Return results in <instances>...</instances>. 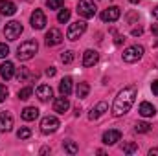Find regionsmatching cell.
I'll use <instances>...</instances> for the list:
<instances>
[{
  "mask_svg": "<svg viewBox=\"0 0 158 156\" xmlns=\"http://www.w3.org/2000/svg\"><path fill=\"white\" fill-rule=\"evenodd\" d=\"M134 99H136V86H127L119 92L114 99V105H112V114L116 117L123 116L131 110V107L134 105Z\"/></svg>",
  "mask_w": 158,
  "mask_h": 156,
  "instance_id": "cell-1",
  "label": "cell"
},
{
  "mask_svg": "<svg viewBox=\"0 0 158 156\" xmlns=\"http://www.w3.org/2000/svg\"><path fill=\"white\" fill-rule=\"evenodd\" d=\"M37 50H39V44H37V40H24L19 48H17V59L19 61H30L35 53H37Z\"/></svg>",
  "mask_w": 158,
  "mask_h": 156,
  "instance_id": "cell-2",
  "label": "cell"
},
{
  "mask_svg": "<svg viewBox=\"0 0 158 156\" xmlns=\"http://www.w3.org/2000/svg\"><path fill=\"white\" fill-rule=\"evenodd\" d=\"M22 31H24L22 24H20L19 20H11V22H7L6 28H4V37L7 40H17L22 35Z\"/></svg>",
  "mask_w": 158,
  "mask_h": 156,
  "instance_id": "cell-3",
  "label": "cell"
},
{
  "mask_svg": "<svg viewBox=\"0 0 158 156\" xmlns=\"http://www.w3.org/2000/svg\"><path fill=\"white\" fill-rule=\"evenodd\" d=\"M77 11H79V15H81L83 18H92V17L96 15L98 7H96L94 0H79Z\"/></svg>",
  "mask_w": 158,
  "mask_h": 156,
  "instance_id": "cell-4",
  "label": "cell"
},
{
  "mask_svg": "<svg viewBox=\"0 0 158 156\" xmlns=\"http://www.w3.org/2000/svg\"><path fill=\"white\" fill-rule=\"evenodd\" d=\"M142 55H143V46L134 44V46H129L123 51V61L125 63H136V61L142 59Z\"/></svg>",
  "mask_w": 158,
  "mask_h": 156,
  "instance_id": "cell-5",
  "label": "cell"
},
{
  "mask_svg": "<svg viewBox=\"0 0 158 156\" xmlns=\"http://www.w3.org/2000/svg\"><path fill=\"white\" fill-rule=\"evenodd\" d=\"M59 119L55 116H46L42 117V121H40V132L42 134H53L57 129H59Z\"/></svg>",
  "mask_w": 158,
  "mask_h": 156,
  "instance_id": "cell-6",
  "label": "cell"
},
{
  "mask_svg": "<svg viewBox=\"0 0 158 156\" xmlns=\"http://www.w3.org/2000/svg\"><path fill=\"white\" fill-rule=\"evenodd\" d=\"M86 31V22H83V20H77V22H74V24H70L68 26V31H66V37L70 40H77L83 33Z\"/></svg>",
  "mask_w": 158,
  "mask_h": 156,
  "instance_id": "cell-7",
  "label": "cell"
},
{
  "mask_svg": "<svg viewBox=\"0 0 158 156\" xmlns=\"http://www.w3.org/2000/svg\"><path fill=\"white\" fill-rule=\"evenodd\" d=\"M46 26V15L42 9H35L31 13V28L33 30H42Z\"/></svg>",
  "mask_w": 158,
  "mask_h": 156,
  "instance_id": "cell-8",
  "label": "cell"
},
{
  "mask_svg": "<svg viewBox=\"0 0 158 156\" xmlns=\"http://www.w3.org/2000/svg\"><path fill=\"white\" fill-rule=\"evenodd\" d=\"M46 46H57V44H61L63 42V33L57 30V28H52L48 33H46Z\"/></svg>",
  "mask_w": 158,
  "mask_h": 156,
  "instance_id": "cell-9",
  "label": "cell"
},
{
  "mask_svg": "<svg viewBox=\"0 0 158 156\" xmlns=\"http://www.w3.org/2000/svg\"><path fill=\"white\" fill-rule=\"evenodd\" d=\"M119 15H121L119 7L112 6V7H109V9H105V11L101 13V20H103V22H116L119 18Z\"/></svg>",
  "mask_w": 158,
  "mask_h": 156,
  "instance_id": "cell-10",
  "label": "cell"
},
{
  "mask_svg": "<svg viewBox=\"0 0 158 156\" xmlns=\"http://www.w3.org/2000/svg\"><path fill=\"white\" fill-rule=\"evenodd\" d=\"M13 129V116L9 112H0V132H9Z\"/></svg>",
  "mask_w": 158,
  "mask_h": 156,
  "instance_id": "cell-11",
  "label": "cell"
},
{
  "mask_svg": "<svg viewBox=\"0 0 158 156\" xmlns=\"http://www.w3.org/2000/svg\"><path fill=\"white\" fill-rule=\"evenodd\" d=\"M68 109H70V101H68L66 96H61V97H57V99L53 101V110H55L57 114H64Z\"/></svg>",
  "mask_w": 158,
  "mask_h": 156,
  "instance_id": "cell-12",
  "label": "cell"
},
{
  "mask_svg": "<svg viewBox=\"0 0 158 156\" xmlns=\"http://www.w3.org/2000/svg\"><path fill=\"white\" fill-rule=\"evenodd\" d=\"M107 110H109V105L101 101V103H98L96 107H92V110L88 112V119H90V121H94V119L101 117L103 114H105V112H107Z\"/></svg>",
  "mask_w": 158,
  "mask_h": 156,
  "instance_id": "cell-13",
  "label": "cell"
},
{
  "mask_svg": "<svg viewBox=\"0 0 158 156\" xmlns=\"http://www.w3.org/2000/svg\"><path fill=\"white\" fill-rule=\"evenodd\" d=\"M99 61V53L96 50H86L83 53V66H94Z\"/></svg>",
  "mask_w": 158,
  "mask_h": 156,
  "instance_id": "cell-14",
  "label": "cell"
},
{
  "mask_svg": "<svg viewBox=\"0 0 158 156\" xmlns=\"http://www.w3.org/2000/svg\"><path fill=\"white\" fill-rule=\"evenodd\" d=\"M119 140H121V132L116 130V129H110V130H107V132L103 134V143H105V145H114Z\"/></svg>",
  "mask_w": 158,
  "mask_h": 156,
  "instance_id": "cell-15",
  "label": "cell"
},
{
  "mask_svg": "<svg viewBox=\"0 0 158 156\" xmlns=\"http://www.w3.org/2000/svg\"><path fill=\"white\" fill-rule=\"evenodd\" d=\"M0 76H2V79H11L13 76H15V64L13 63H9V61H6V63H2L0 64Z\"/></svg>",
  "mask_w": 158,
  "mask_h": 156,
  "instance_id": "cell-16",
  "label": "cell"
},
{
  "mask_svg": "<svg viewBox=\"0 0 158 156\" xmlns=\"http://www.w3.org/2000/svg\"><path fill=\"white\" fill-rule=\"evenodd\" d=\"M15 11H17V6L11 0H0V13L2 15L11 17V15H15Z\"/></svg>",
  "mask_w": 158,
  "mask_h": 156,
  "instance_id": "cell-17",
  "label": "cell"
},
{
  "mask_svg": "<svg viewBox=\"0 0 158 156\" xmlns=\"http://www.w3.org/2000/svg\"><path fill=\"white\" fill-rule=\"evenodd\" d=\"M52 94H53V90H52V86L50 84H40L39 88H37V97H39L40 101H50V97H52Z\"/></svg>",
  "mask_w": 158,
  "mask_h": 156,
  "instance_id": "cell-18",
  "label": "cell"
},
{
  "mask_svg": "<svg viewBox=\"0 0 158 156\" xmlns=\"http://www.w3.org/2000/svg\"><path fill=\"white\" fill-rule=\"evenodd\" d=\"M59 92L61 96H70L72 94V77H63L59 83Z\"/></svg>",
  "mask_w": 158,
  "mask_h": 156,
  "instance_id": "cell-19",
  "label": "cell"
},
{
  "mask_svg": "<svg viewBox=\"0 0 158 156\" xmlns=\"http://www.w3.org/2000/svg\"><path fill=\"white\" fill-rule=\"evenodd\" d=\"M37 117H39V109H35V107H26L22 110V119L24 121H35Z\"/></svg>",
  "mask_w": 158,
  "mask_h": 156,
  "instance_id": "cell-20",
  "label": "cell"
},
{
  "mask_svg": "<svg viewBox=\"0 0 158 156\" xmlns=\"http://www.w3.org/2000/svg\"><path fill=\"white\" fill-rule=\"evenodd\" d=\"M140 114H142L143 117H151V116H155V114H156V109H155L151 103L143 101V103L140 105Z\"/></svg>",
  "mask_w": 158,
  "mask_h": 156,
  "instance_id": "cell-21",
  "label": "cell"
},
{
  "mask_svg": "<svg viewBox=\"0 0 158 156\" xmlns=\"http://www.w3.org/2000/svg\"><path fill=\"white\" fill-rule=\"evenodd\" d=\"M88 92H90V86H88V83H79L77 88H76V94H77L79 99L86 97V96H88Z\"/></svg>",
  "mask_w": 158,
  "mask_h": 156,
  "instance_id": "cell-22",
  "label": "cell"
},
{
  "mask_svg": "<svg viewBox=\"0 0 158 156\" xmlns=\"http://www.w3.org/2000/svg\"><path fill=\"white\" fill-rule=\"evenodd\" d=\"M63 149H64L68 154H76L79 151V147H77L76 142H63Z\"/></svg>",
  "mask_w": 158,
  "mask_h": 156,
  "instance_id": "cell-23",
  "label": "cell"
},
{
  "mask_svg": "<svg viewBox=\"0 0 158 156\" xmlns=\"http://www.w3.org/2000/svg\"><path fill=\"white\" fill-rule=\"evenodd\" d=\"M134 130H136L138 134H145V132H149V130H151V125H149L147 121H140V123H136Z\"/></svg>",
  "mask_w": 158,
  "mask_h": 156,
  "instance_id": "cell-24",
  "label": "cell"
},
{
  "mask_svg": "<svg viewBox=\"0 0 158 156\" xmlns=\"http://www.w3.org/2000/svg\"><path fill=\"white\" fill-rule=\"evenodd\" d=\"M31 94H33V90H31V86H26V88H20V90H19V99H22V101H26V99H30V97H31Z\"/></svg>",
  "mask_w": 158,
  "mask_h": 156,
  "instance_id": "cell-25",
  "label": "cell"
},
{
  "mask_svg": "<svg viewBox=\"0 0 158 156\" xmlns=\"http://www.w3.org/2000/svg\"><path fill=\"white\" fill-rule=\"evenodd\" d=\"M121 149H123V153H125V154H134V153L138 151V145H136L134 142H129V143H123V147H121Z\"/></svg>",
  "mask_w": 158,
  "mask_h": 156,
  "instance_id": "cell-26",
  "label": "cell"
},
{
  "mask_svg": "<svg viewBox=\"0 0 158 156\" xmlns=\"http://www.w3.org/2000/svg\"><path fill=\"white\" fill-rule=\"evenodd\" d=\"M30 136H31V130H30L28 127H20V129L17 130V138H19V140H28Z\"/></svg>",
  "mask_w": 158,
  "mask_h": 156,
  "instance_id": "cell-27",
  "label": "cell"
},
{
  "mask_svg": "<svg viewBox=\"0 0 158 156\" xmlns=\"http://www.w3.org/2000/svg\"><path fill=\"white\" fill-rule=\"evenodd\" d=\"M57 20H59V22H68V20H70V9H59Z\"/></svg>",
  "mask_w": 158,
  "mask_h": 156,
  "instance_id": "cell-28",
  "label": "cell"
},
{
  "mask_svg": "<svg viewBox=\"0 0 158 156\" xmlns=\"http://www.w3.org/2000/svg\"><path fill=\"white\" fill-rule=\"evenodd\" d=\"M61 61H63L64 64H70V63L74 61V51H72V50H66V51H63V55H61Z\"/></svg>",
  "mask_w": 158,
  "mask_h": 156,
  "instance_id": "cell-29",
  "label": "cell"
},
{
  "mask_svg": "<svg viewBox=\"0 0 158 156\" xmlns=\"http://www.w3.org/2000/svg\"><path fill=\"white\" fill-rule=\"evenodd\" d=\"M63 4H64V0H46V6L50 9H61Z\"/></svg>",
  "mask_w": 158,
  "mask_h": 156,
  "instance_id": "cell-30",
  "label": "cell"
},
{
  "mask_svg": "<svg viewBox=\"0 0 158 156\" xmlns=\"http://www.w3.org/2000/svg\"><path fill=\"white\" fill-rule=\"evenodd\" d=\"M7 55H9V46L4 44V42H0V59H6Z\"/></svg>",
  "mask_w": 158,
  "mask_h": 156,
  "instance_id": "cell-31",
  "label": "cell"
},
{
  "mask_svg": "<svg viewBox=\"0 0 158 156\" xmlns=\"http://www.w3.org/2000/svg\"><path fill=\"white\" fill-rule=\"evenodd\" d=\"M28 76H30L28 68H20V70H19V74H17V79H19V81H26Z\"/></svg>",
  "mask_w": 158,
  "mask_h": 156,
  "instance_id": "cell-32",
  "label": "cell"
},
{
  "mask_svg": "<svg viewBox=\"0 0 158 156\" xmlns=\"http://www.w3.org/2000/svg\"><path fill=\"white\" fill-rule=\"evenodd\" d=\"M7 88H6V84H0V103H4L6 101V97H7Z\"/></svg>",
  "mask_w": 158,
  "mask_h": 156,
  "instance_id": "cell-33",
  "label": "cell"
},
{
  "mask_svg": "<svg viewBox=\"0 0 158 156\" xmlns=\"http://www.w3.org/2000/svg\"><path fill=\"white\" fill-rule=\"evenodd\" d=\"M151 90H153V94H155V96H158V81H153Z\"/></svg>",
  "mask_w": 158,
  "mask_h": 156,
  "instance_id": "cell-34",
  "label": "cell"
},
{
  "mask_svg": "<svg viewBox=\"0 0 158 156\" xmlns=\"http://www.w3.org/2000/svg\"><path fill=\"white\" fill-rule=\"evenodd\" d=\"M46 76H48V77H53V76H55V68H53V66H50V68L46 70Z\"/></svg>",
  "mask_w": 158,
  "mask_h": 156,
  "instance_id": "cell-35",
  "label": "cell"
},
{
  "mask_svg": "<svg viewBox=\"0 0 158 156\" xmlns=\"http://www.w3.org/2000/svg\"><path fill=\"white\" fill-rule=\"evenodd\" d=\"M142 31H143V30L138 26V28H134V30H132V35H134V37H138V35H142Z\"/></svg>",
  "mask_w": 158,
  "mask_h": 156,
  "instance_id": "cell-36",
  "label": "cell"
},
{
  "mask_svg": "<svg viewBox=\"0 0 158 156\" xmlns=\"http://www.w3.org/2000/svg\"><path fill=\"white\" fill-rule=\"evenodd\" d=\"M134 18H138V15H136V13H129V15H127V20H129V22H132Z\"/></svg>",
  "mask_w": 158,
  "mask_h": 156,
  "instance_id": "cell-37",
  "label": "cell"
},
{
  "mask_svg": "<svg viewBox=\"0 0 158 156\" xmlns=\"http://www.w3.org/2000/svg\"><path fill=\"white\" fill-rule=\"evenodd\" d=\"M151 31H153L155 35H158V24H153V26H151Z\"/></svg>",
  "mask_w": 158,
  "mask_h": 156,
  "instance_id": "cell-38",
  "label": "cell"
},
{
  "mask_svg": "<svg viewBox=\"0 0 158 156\" xmlns=\"http://www.w3.org/2000/svg\"><path fill=\"white\" fill-rule=\"evenodd\" d=\"M153 17L158 18V6H156V7H153Z\"/></svg>",
  "mask_w": 158,
  "mask_h": 156,
  "instance_id": "cell-39",
  "label": "cell"
},
{
  "mask_svg": "<svg viewBox=\"0 0 158 156\" xmlns=\"http://www.w3.org/2000/svg\"><path fill=\"white\" fill-rule=\"evenodd\" d=\"M123 40H125V39H123V37H116V40H114V42H116V44H118V46H119V44H121Z\"/></svg>",
  "mask_w": 158,
  "mask_h": 156,
  "instance_id": "cell-40",
  "label": "cell"
},
{
  "mask_svg": "<svg viewBox=\"0 0 158 156\" xmlns=\"http://www.w3.org/2000/svg\"><path fill=\"white\" fill-rule=\"evenodd\" d=\"M153 154L158 156V149H151V151H149V156H153Z\"/></svg>",
  "mask_w": 158,
  "mask_h": 156,
  "instance_id": "cell-41",
  "label": "cell"
},
{
  "mask_svg": "<svg viewBox=\"0 0 158 156\" xmlns=\"http://www.w3.org/2000/svg\"><path fill=\"white\" fill-rule=\"evenodd\" d=\"M129 2H132V4H138V2H142V0H129Z\"/></svg>",
  "mask_w": 158,
  "mask_h": 156,
  "instance_id": "cell-42",
  "label": "cell"
},
{
  "mask_svg": "<svg viewBox=\"0 0 158 156\" xmlns=\"http://www.w3.org/2000/svg\"><path fill=\"white\" fill-rule=\"evenodd\" d=\"M24 2H30V0H24Z\"/></svg>",
  "mask_w": 158,
  "mask_h": 156,
  "instance_id": "cell-43",
  "label": "cell"
}]
</instances>
